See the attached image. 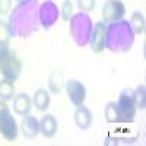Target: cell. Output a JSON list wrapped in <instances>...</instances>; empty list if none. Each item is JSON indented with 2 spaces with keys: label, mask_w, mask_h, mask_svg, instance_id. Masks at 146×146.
I'll return each mask as SVG.
<instances>
[{
  "label": "cell",
  "mask_w": 146,
  "mask_h": 146,
  "mask_svg": "<svg viewBox=\"0 0 146 146\" xmlns=\"http://www.w3.org/2000/svg\"><path fill=\"white\" fill-rule=\"evenodd\" d=\"M66 92L70 102L78 107L82 105L86 100V89H85V85L82 82H79L78 79H70L66 82Z\"/></svg>",
  "instance_id": "30bf717a"
},
{
  "label": "cell",
  "mask_w": 146,
  "mask_h": 146,
  "mask_svg": "<svg viewBox=\"0 0 146 146\" xmlns=\"http://www.w3.org/2000/svg\"><path fill=\"white\" fill-rule=\"evenodd\" d=\"M2 45H3V42H0V48H2Z\"/></svg>",
  "instance_id": "d4e9b609"
},
{
  "label": "cell",
  "mask_w": 146,
  "mask_h": 146,
  "mask_svg": "<svg viewBox=\"0 0 146 146\" xmlns=\"http://www.w3.org/2000/svg\"><path fill=\"white\" fill-rule=\"evenodd\" d=\"M105 34H107V25L105 22H96L92 27L91 36H89V45L94 53H102L105 48Z\"/></svg>",
  "instance_id": "9c48e42d"
},
{
  "label": "cell",
  "mask_w": 146,
  "mask_h": 146,
  "mask_svg": "<svg viewBox=\"0 0 146 146\" xmlns=\"http://www.w3.org/2000/svg\"><path fill=\"white\" fill-rule=\"evenodd\" d=\"M95 0H78V7L82 12H91L95 7Z\"/></svg>",
  "instance_id": "603a6c76"
},
{
  "label": "cell",
  "mask_w": 146,
  "mask_h": 146,
  "mask_svg": "<svg viewBox=\"0 0 146 146\" xmlns=\"http://www.w3.org/2000/svg\"><path fill=\"white\" fill-rule=\"evenodd\" d=\"M117 105V113H118V121L121 123H133L136 115V102L133 96L131 89H123L118 96Z\"/></svg>",
  "instance_id": "5b68a950"
},
{
  "label": "cell",
  "mask_w": 146,
  "mask_h": 146,
  "mask_svg": "<svg viewBox=\"0 0 146 146\" xmlns=\"http://www.w3.org/2000/svg\"><path fill=\"white\" fill-rule=\"evenodd\" d=\"M12 7V0H0V15H6Z\"/></svg>",
  "instance_id": "cb8c5ba5"
},
{
  "label": "cell",
  "mask_w": 146,
  "mask_h": 146,
  "mask_svg": "<svg viewBox=\"0 0 146 146\" xmlns=\"http://www.w3.org/2000/svg\"><path fill=\"white\" fill-rule=\"evenodd\" d=\"M31 98L27 94H18L13 98V110L18 115H27L31 111Z\"/></svg>",
  "instance_id": "5bb4252c"
},
{
  "label": "cell",
  "mask_w": 146,
  "mask_h": 146,
  "mask_svg": "<svg viewBox=\"0 0 146 146\" xmlns=\"http://www.w3.org/2000/svg\"><path fill=\"white\" fill-rule=\"evenodd\" d=\"M126 13V7L120 0H107L102 6V19L105 23L121 21Z\"/></svg>",
  "instance_id": "ba28073f"
},
{
  "label": "cell",
  "mask_w": 146,
  "mask_h": 146,
  "mask_svg": "<svg viewBox=\"0 0 146 146\" xmlns=\"http://www.w3.org/2000/svg\"><path fill=\"white\" fill-rule=\"evenodd\" d=\"M135 32H133L129 21L111 22L107 27L105 34V48L113 53H126L135 42Z\"/></svg>",
  "instance_id": "7a4b0ae2"
},
{
  "label": "cell",
  "mask_w": 146,
  "mask_h": 146,
  "mask_svg": "<svg viewBox=\"0 0 146 146\" xmlns=\"http://www.w3.org/2000/svg\"><path fill=\"white\" fill-rule=\"evenodd\" d=\"M73 15V5L70 0H64L62 3V9H60V16L63 21H69Z\"/></svg>",
  "instance_id": "44dd1931"
},
{
  "label": "cell",
  "mask_w": 146,
  "mask_h": 146,
  "mask_svg": "<svg viewBox=\"0 0 146 146\" xmlns=\"http://www.w3.org/2000/svg\"><path fill=\"white\" fill-rule=\"evenodd\" d=\"M21 129H22V135L27 139H34L40 133V121L34 115L27 114V115H23Z\"/></svg>",
  "instance_id": "8fae6325"
},
{
  "label": "cell",
  "mask_w": 146,
  "mask_h": 146,
  "mask_svg": "<svg viewBox=\"0 0 146 146\" xmlns=\"http://www.w3.org/2000/svg\"><path fill=\"white\" fill-rule=\"evenodd\" d=\"M21 60L9 50V44H3L0 48V73L5 79L15 82L21 75Z\"/></svg>",
  "instance_id": "277c9868"
},
{
  "label": "cell",
  "mask_w": 146,
  "mask_h": 146,
  "mask_svg": "<svg viewBox=\"0 0 146 146\" xmlns=\"http://www.w3.org/2000/svg\"><path fill=\"white\" fill-rule=\"evenodd\" d=\"M57 120L51 114H45L40 121V131L44 137H53L57 133Z\"/></svg>",
  "instance_id": "4fadbf2b"
},
{
  "label": "cell",
  "mask_w": 146,
  "mask_h": 146,
  "mask_svg": "<svg viewBox=\"0 0 146 146\" xmlns=\"http://www.w3.org/2000/svg\"><path fill=\"white\" fill-rule=\"evenodd\" d=\"M38 15H40V25H42L44 29H50L57 22L60 12L53 0H45L42 5H40Z\"/></svg>",
  "instance_id": "52a82bcc"
},
{
  "label": "cell",
  "mask_w": 146,
  "mask_h": 146,
  "mask_svg": "<svg viewBox=\"0 0 146 146\" xmlns=\"http://www.w3.org/2000/svg\"><path fill=\"white\" fill-rule=\"evenodd\" d=\"M133 96H135L136 108L145 110V107H146V86L145 85H139V86L133 91Z\"/></svg>",
  "instance_id": "d6986e66"
},
{
  "label": "cell",
  "mask_w": 146,
  "mask_h": 146,
  "mask_svg": "<svg viewBox=\"0 0 146 146\" xmlns=\"http://www.w3.org/2000/svg\"><path fill=\"white\" fill-rule=\"evenodd\" d=\"M40 2L38 0H22L9 16L7 28L10 36L28 38L40 28Z\"/></svg>",
  "instance_id": "6da1fadb"
},
{
  "label": "cell",
  "mask_w": 146,
  "mask_h": 146,
  "mask_svg": "<svg viewBox=\"0 0 146 146\" xmlns=\"http://www.w3.org/2000/svg\"><path fill=\"white\" fill-rule=\"evenodd\" d=\"M18 2H22V0H18Z\"/></svg>",
  "instance_id": "484cf974"
},
{
  "label": "cell",
  "mask_w": 146,
  "mask_h": 146,
  "mask_svg": "<svg viewBox=\"0 0 146 146\" xmlns=\"http://www.w3.org/2000/svg\"><path fill=\"white\" fill-rule=\"evenodd\" d=\"M7 101L0 100V135L6 140L13 142L18 136V124L6 104Z\"/></svg>",
  "instance_id": "8992f818"
},
{
  "label": "cell",
  "mask_w": 146,
  "mask_h": 146,
  "mask_svg": "<svg viewBox=\"0 0 146 146\" xmlns=\"http://www.w3.org/2000/svg\"><path fill=\"white\" fill-rule=\"evenodd\" d=\"M32 101H34V105H35L36 110H40V111H45V110L50 107V94H48L47 89L40 88V89L35 91Z\"/></svg>",
  "instance_id": "9a60e30c"
},
{
  "label": "cell",
  "mask_w": 146,
  "mask_h": 146,
  "mask_svg": "<svg viewBox=\"0 0 146 146\" xmlns=\"http://www.w3.org/2000/svg\"><path fill=\"white\" fill-rule=\"evenodd\" d=\"M15 98V85L9 79L0 80V100L10 101Z\"/></svg>",
  "instance_id": "e0dca14e"
},
{
  "label": "cell",
  "mask_w": 146,
  "mask_h": 146,
  "mask_svg": "<svg viewBox=\"0 0 146 146\" xmlns=\"http://www.w3.org/2000/svg\"><path fill=\"white\" fill-rule=\"evenodd\" d=\"M130 27L135 34H143L145 31V16L142 12H135L130 18Z\"/></svg>",
  "instance_id": "ac0fdd59"
},
{
  "label": "cell",
  "mask_w": 146,
  "mask_h": 146,
  "mask_svg": "<svg viewBox=\"0 0 146 146\" xmlns=\"http://www.w3.org/2000/svg\"><path fill=\"white\" fill-rule=\"evenodd\" d=\"M104 117L108 123H118V113L115 102H108L104 110Z\"/></svg>",
  "instance_id": "ffe728a7"
},
{
  "label": "cell",
  "mask_w": 146,
  "mask_h": 146,
  "mask_svg": "<svg viewBox=\"0 0 146 146\" xmlns=\"http://www.w3.org/2000/svg\"><path fill=\"white\" fill-rule=\"evenodd\" d=\"M64 76L60 70H54L50 76H48V88L53 94H60L64 86Z\"/></svg>",
  "instance_id": "2e32d148"
},
{
  "label": "cell",
  "mask_w": 146,
  "mask_h": 146,
  "mask_svg": "<svg viewBox=\"0 0 146 146\" xmlns=\"http://www.w3.org/2000/svg\"><path fill=\"white\" fill-rule=\"evenodd\" d=\"M69 21H70L69 29H70V35H72L73 41L79 47H85L89 42L91 31L94 27L92 19L89 18L86 12H79V13L72 15Z\"/></svg>",
  "instance_id": "3957f363"
},
{
  "label": "cell",
  "mask_w": 146,
  "mask_h": 146,
  "mask_svg": "<svg viewBox=\"0 0 146 146\" xmlns=\"http://www.w3.org/2000/svg\"><path fill=\"white\" fill-rule=\"evenodd\" d=\"M75 123L79 129L82 130H86L91 127L92 124V114L89 111L88 107H85L83 104L82 105H78L76 107V111H75Z\"/></svg>",
  "instance_id": "7c38bea8"
},
{
  "label": "cell",
  "mask_w": 146,
  "mask_h": 146,
  "mask_svg": "<svg viewBox=\"0 0 146 146\" xmlns=\"http://www.w3.org/2000/svg\"><path fill=\"white\" fill-rule=\"evenodd\" d=\"M9 38H10V34H9L7 23L5 21H0V42L9 44Z\"/></svg>",
  "instance_id": "7402d4cb"
}]
</instances>
